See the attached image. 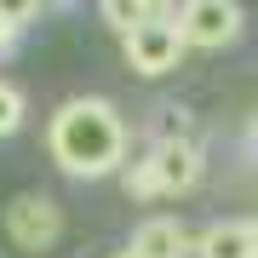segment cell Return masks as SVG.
<instances>
[{"label": "cell", "instance_id": "1", "mask_svg": "<svg viewBox=\"0 0 258 258\" xmlns=\"http://www.w3.org/2000/svg\"><path fill=\"white\" fill-rule=\"evenodd\" d=\"M46 149L69 178H103L120 172L126 161V120L109 98H69L57 103L52 126H46Z\"/></svg>", "mask_w": 258, "mask_h": 258}, {"label": "cell", "instance_id": "2", "mask_svg": "<svg viewBox=\"0 0 258 258\" xmlns=\"http://www.w3.org/2000/svg\"><path fill=\"white\" fill-rule=\"evenodd\" d=\"M178 35L195 52H224L241 40V6L235 0H184L178 6Z\"/></svg>", "mask_w": 258, "mask_h": 258}, {"label": "cell", "instance_id": "3", "mask_svg": "<svg viewBox=\"0 0 258 258\" xmlns=\"http://www.w3.org/2000/svg\"><path fill=\"white\" fill-rule=\"evenodd\" d=\"M6 235L18 241L23 252H46V247H57V235H63V207H57L52 195H35V189L12 195L6 201Z\"/></svg>", "mask_w": 258, "mask_h": 258}, {"label": "cell", "instance_id": "4", "mask_svg": "<svg viewBox=\"0 0 258 258\" xmlns=\"http://www.w3.org/2000/svg\"><path fill=\"white\" fill-rule=\"evenodd\" d=\"M126 46V63L138 69V75H149V81H161V75H172L178 63H184V35H178V18H149L138 35H126L120 40Z\"/></svg>", "mask_w": 258, "mask_h": 258}, {"label": "cell", "instance_id": "5", "mask_svg": "<svg viewBox=\"0 0 258 258\" xmlns=\"http://www.w3.org/2000/svg\"><path fill=\"white\" fill-rule=\"evenodd\" d=\"M144 161H149V172H155L161 195H189L201 184V172H207V155H201L195 138H155V149H149Z\"/></svg>", "mask_w": 258, "mask_h": 258}, {"label": "cell", "instance_id": "6", "mask_svg": "<svg viewBox=\"0 0 258 258\" xmlns=\"http://www.w3.org/2000/svg\"><path fill=\"white\" fill-rule=\"evenodd\" d=\"M132 252L138 258H184L189 252V235L178 218H144L138 235H132Z\"/></svg>", "mask_w": 258, "mask_h": 258}, {"label": "cell", "instance_id": "7", "mask_svg": "<svg viewBox=\"0 0 258 258\" xmlns=\"http://www.w3.org/2000/svg\"><path fill=\"white\" fill-rule=\"evenodd\" d=\"M195 258H258L252 252V230H247V218H224V224H212V230L195 241Z\"/></svg>", "mask_w": 258, "mask_h": 258}, {"label": "cell", "instance_id": "8", "mask_svg": "<svg viewBox=\"0 0 258 258\" xmlns=\"http://www.w3.org/2000/svg\"><path fill=\"white\" fill-rule=\"evenodd\" d=\"M149 18H155V12H149L144 0H103V23H109L120 40H126V35H138Z\"/></svg>", "mask_w": 258, "mask_h": 258}, {"label": "cell", "instance_id": "9", "mask_svg": "<svg viewBox=\"0 0 258 258\" xmlns=\"http://www.w3.org/2000/svg\"><path fill=\"white\" fill-rule=\"evenodd\" d=\"M23 115H29V98H23L12 81H0V138L23 132Z\"/></svg>", "mask_w": 258, "mask_h": 258}, {"label": "cell", "instance_id": "10", "mask_svg": "<svg viewBox=\"0 0 258 258\" xmlns=\"http://www.w3.org/2000/svg\"><path fill=\"white\" fill-rule=\"evenodd\" d=\"M126 195H132V201H155V195H161V184H155V172H149V161H138V166H126Z\"/></svg>", "mask_w": 258, "mask_h": 258}, {"label": "cell", "instance_id": "11", "mask_svg": "<svg viewBox=\"0 0 258 258\" xmlns=\"http://www.w3.org/2000/svg\"><path fill=\"white\" fill-rule=\"evenodd\" d=\"M40 6H46V0H0V18H6V23H35L40 18Z\"/></svg>", "mask_w": 258, "mask_h": 258}, {"label": "cell", "instance_id": "12", "mask_svg": "<svg viewBox=\"0 0 258 258\" xmlns=\"http://www.w3.org/2000/svg\"><path fill=\"white\" fill-rule=\"evenodd\" d=\"M12 46H18V23H6V18H0V52H12Z\"/></svg>", "mask_w": 258, "mask_h": 258}, {"label": "cell", "instance_id": "13", "mask_svg": "<svg viewBox=\"0 0 258 258\" xmlns=\"http://www.w3.org/2000/svg\"><path fill=\"white\" fill-rule=\"evenodd\" d=\"M149 12H155V18H166V12H172V0H144Z\"/></svg>", "mask_w": 258, "mask_h": 258}, {"label": "cell", "instance_id": "14", "mask_svg": "<svg viewBox=\"0 0 258 258\" xmlns=\"http://www.w3.org/2000/svg\"><path fill=\"white\" fill-rule=\"evenodd\" d=\"M247 230H252V252H258V218H247Z\"/></svg>", "mask_w": 258, "mask_h": 258}, {"label": "cell", "instance_id": "15", "mask_svg": "<svg viewBox=\"0 0 258 258\" xmlns=\"http://www.w3.org/2000/svg\"><path fill=\"white\" fill-rule=\"evenodd\" d=\"M109 258H138V252H132V247H126V252H109Z\"/></svg>", "mask_w": 258, "mask_h": 258}]
</instances>
